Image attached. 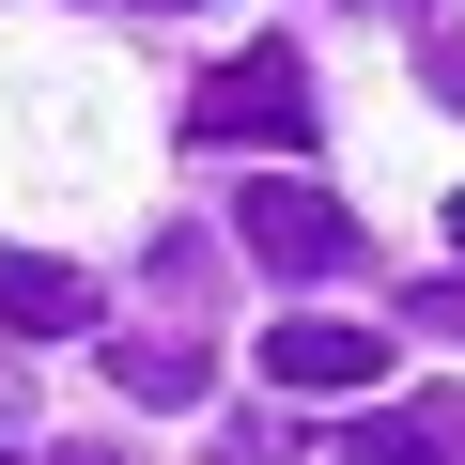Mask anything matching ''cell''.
<instances>
[{"label":"cell","mask_w":465,"mask_h":465,"mask_svg":"<svg viewBox=\"0 0 465 465\" xmlns=\"http://www.w3.org/2000/svg\"><path fill=\"white\" fill-rule=\"evenodd\" d=\"M341 465H465V388H419V403L357 419V434H341Z\"/></svg>","instance_id":"obj_4"},{"label":"cell","mask_w":465,"mask_h":465,"mask_svg":"<svg viewBox=\"0 0 465 465\" xmlns=\"http://www.w3.org/2000/svg\"><path fill=\"white\" fill-rule=\"evenodd\" d=\"M0 326H16V341H78V326H94V280L16 249V264H0Z\"/></svg>","instance_id":"obj_5"},{"label":"cell","mask_w":465,"mask_h":465,"mask_svg":"<svg viewBox=\"0 0 465 465\" xmlns=\"http://www.w3.org/2000/svg\"><path fill=\"white\" fill-rule=\"evenodd\" d=\"M388 326H326V311H280L264 326V388H311V403H357V388H388Z\"/></svg>","instance_id":"obj_3"},{"label":"cell","mask_w":465,"mask_h":465,"mask_svg":"<svg viewBox=\"0 0 465 465\" xmlns=\"http://www.w3.org/2000/svg\"><path fill=\"white\" fill-rule=\"evenodd\" d=\"M403 326H450V341H465V280H419V295H403Z\"/></svg>","instance_id":"obj_7"},{"label":"cell","mask_w":465,"mask_h":465,"mask_svg":"<svg viewBox=\"0 0 465 465\" xmlns=\"http://www.w3.org/2000/svg\"><path fill=\"white\" fill-rule=\"evenodd\" d=\"M155 16H202V0H155Z\"/></svg>","instance_id":"obj_9"},{"label":"cell","mask_w":465,"mask_h":465,"mask_svg":"<svg viewBox=\"0 0 465 465\" xmlns=\"http://www.w3.org/2000/svg\"><path fill=\"white\" fill-rule=\"evenodd\" d=\"M186 140H202V155H295V140H311V63H295V47L217 63V78L186 94Z\"/></svg>","instance_id":"obj_1"},{"label":"cell","mask_w":465,"mask_h":465,"mask_svg":"<svg viewBox=\"0 0 465 465\" xmlns=\"http://www.w3.org/2000/svg\"><path fill=\"white\" fill-rule=\"evenodd\" d=\"M47 465H124V450H47Z\"/></svg>","instance_id":"obj_8"},{"label":"cell","mask_w":465,"mask_h":465,"mask_svg":"<svg viewBox=\"0 0 465 465\" xmlns=\"http://www.w3.org/2000/svg\"><path fill=\"white\" fill-rule=\"evenodd\" d=\"M109 388H124V403H202V341L124 326V341H109Z\"/></svg>","instance_id":"obj_6"},{"label":"cell","mask_w":465,"mask_h":465,"mask_svg":"<svg viewBox=\"0 0 465 465\" xmlns=\"http://www.w3.org/2000/svg\"><path fill=\"white\" fill-rule=\"evenodd\" d=\"M232 249H249L264 280H341V264H357V217H341L311 171H264L249 202H232Z\"/></svg>","instance_id":"obj_2"}]
</instances>
